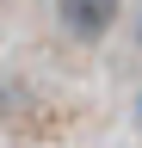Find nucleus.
Listing matches in <instances>:
<instances>
[{
  "label": "nucleus",
  "instance_id": "1",
  "mask_svg": "<svg viewBox=\"0 0 142 148\" xmlns=\"http://www.w3.org/2000/svg\"><path fill=\"white\" fill-rule=\"evenodd\" d=\"M56 12H62V25L74 37H99V31H111L117 0H56Z\"/></svg>",
  "mask_w": 142,
  "mask_h": 148
},
{
  "label": "nucleus",
  "instance_id": "2",
  "mask_svg": "<svg viewBox=\"0 0 142 148\" xmlns=\"http://www.w3.org/2000/svg\"><path fill=\"white\" fill-rule=\"evenodd\" d=\"M136 117H142V105H136Z\"/></svg>",
  "mask_w": 142,
  "mask_h": 148
}]
</instances>
